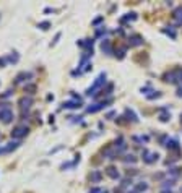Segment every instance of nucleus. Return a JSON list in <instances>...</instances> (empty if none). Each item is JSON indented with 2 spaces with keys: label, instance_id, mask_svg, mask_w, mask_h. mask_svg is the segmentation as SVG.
I'll use <instances>...</instances> for the list:
<instances>
[{
  "label": "nucleus",
  "instance_id": "1",
  "mask_svg": "<svg viewBox=\"0 0 182 193\" xmlns=\"http://www.w3.org/2000/svg\"><path fill=\"white\" fill-rule=\"evenodd\" d=\"M104 83H106V73H101V75L96 78V81L93 83V86L86 89V94H88V96H91V94L94 96V91H96V89H99Z\"/></svg>",
  "mask_w": 182,
  "mask_h": 193
},
{
  "label": "nucleus",
  "instance_id": "2",
  "mask_svg": "<svg viewBox=\"0 0 182 193\" xmlns=\"http://www.w3.org/2000/svg\"><path fill=\"white\" fill-rule=\"evenodd\" d=\"M28 132H30V128L26 127V125H18V127H15L11 130V136L13 138H23V136H26Z\"/></svg>",
  "mask_w": 182,
  "mask_h": 193
},
{
  "label": "nucleus",
  "instance_id": "3",
  "mask_svg": "<svg viewBox=\"0 0 182 193\" xmlns=\"http://www.w3.org/2000/svg\"><path fill=\"white\" fill-rule=\"evenodd\" d=\"M13 110L11 109H0V120H2L3 123H10L11 120H13Z\"/></svg>",
  "mask_w": 182,
  "mask_h": 193
},
{
  "label": "nucleus",
  "instance_id": "4",
  "mask_svg": "<svg viewBox=\"0 0 182 193\" xmlns=\"http://www.w3.org/2000/svg\"><path fill=\"white\" fill-rule=\"evenodd\" d=\"M109 102H112V99H107L106 102H99V104H93V106H89L86 110L91 112V114H94V112H98V110H101V109H104V107L109 104Z\"/></svg>",
  "mask_w": 182,
  "mask_h": 193
},
{
  "label": "nucleus",
  "instance_id": "5",
  "mask_svg": "<svg viewBox=\"0 0 182 193\" xmlns=\"http://www.w3.org/2000/svg\"><path fill=\"white\" fill-rule=\"evenodd\" d=\"M143 161L146 164H153V162H156L158 161V154L156 152H148V151H143Z\"/></svg>",
  "mask_w": 182,
  "mask_h": 193
},
{
  "label": "nucleus",
  "instance_id": "6",
  "mask_svg": "<svg viewBox=\"0 0 182 193\" xmlns=\"http://www.w3.org/2000/svg\"><path fill=\"white\" fill-rule=\"evenodd\" d=\"M18 104H20V107H21L23 110H25V109H30L31 104H33V98H26V96H25V98L20 99Z\"/></svg>",
  "mask_w": 182,
  "mask_h": 193
},
{
  "label": "nucleus",
  "instance_id": "7",
  "mask_svg": "<svg viewBox=\"0 0 182 193\" xmlns=\"http://www.w3.org/2000/svg\"><path fill=\"white\" fill-rule=\"evenodd\" d=\"M129 44L130 45H141L143 44V39H141V36H138V34H133V36L129 37Z\"/></svg>",
  "mask_w": 182,
  "mask_h": 193
},
{
  "label": "nucleus",
  "instance_id": "8",
  "mask_svg": "<svg viewBox=\"0 0 182 193\" xmlns=\"http://www.w3.org/2000/svg\"><path fill=\"white\" fill-rule=\"evenodd\" d=\"M101 49H102V52L107 54V55H111L112 54V47H111V41H107V39H104V41L101 42Z\"/></svg>",
  "mask_w": 182,
  "mask_h": 193
},
{
  "label": "nucleus",
  "instance_id": "9",
  "mask_svg": "<svg viewBox=\"0 0 182 193\" xmlns=\"http://www.w3.org/2000/svg\"><path fill=\"white\" fill-rule=\"evenodd\" d=\"M80 106H81L80 101H68V102L62 104V107H65V109H75V107H80Z\"/></svg>",
  "mask_w": 182,
  "mask_h": 193
},
{
  "label": "nucleus",
  "instance_id": "10",
  "mask_svg": "<svg viewBox=\"0 0 182 193\" xmlns=\"http://www.w3.org/2000/svg\"><path fill=\"white\" fill-rule=\"evenodd\" d=\"M106 174L109 175L111 179H114V180H117V179H119V172H117V169H116V167H107Z\"/></svg>",
  "mask_w": 182,
  "mask_h": 193
},
{
  "label": "nucleus",
  "instance_id": "11",
  "mask_svg": "<svg viewBox=\"0 0 182 193\" xmlns=\"http://www.w3.org/2000/svg\"><path fill=\"white\" fill-rule=\"evenodd\" d=\"M172 16L176 18V23H177V26H180V25H182V7H179L177 10H176Z\"/></svg>",
  "mask_w": 182,
  "mask_h": 193
},
{
  "label": "nucleus",
  "instance_id": "12",
  "mask_svg": "<svg viewBox=\"0 0 182 193\" xmlns=\"http://www.w3.org/2000/svg\"><path fill=\"white\" fill-rule=\"evenodd\" d=\"M101 177H102V175H101L99 170H94V172H91V175H89L91 182H94V183H96V182H99V180H101Z\"/></svg>",
  "mask_w": 182,
  "mask_h": 193
},
{
  "label": "nucleus",
  "instance_id": "13",
  "mask_svg": "<svg viewBox=\"0 0 182 193\" xmlns=\"http://www.w3.org/2000/svg\"><path fill=\"white\" fill-rule=\"evenodd\" d=\"M146 190H148V183H145V182H140V183L135 187V191H136V193H140V191H146Z\"/></svg>",
  "mask_w": 182,
  "mask_h": 193
},
{
  "label": "nucleus",
  "instance_id": "14",
  "mask_svg": "<svg viewBox=\"0 0 182 193\" xmlns=\"http://www.w3.org/2000/svg\"><path fill=\"white\" fill-rule=\"evenodd\" d=\"M177 145H179V143H177V140H169V141H168V143L164 145V146H168L169 149H177V148H179Z\"/></svg>",
  "mask_w": 182,
  "mask_h": 193
},
{
  "label": "nucleus",
  "instance_id": "15",
  "mask_svg": "<svg viewBox=\"0 0 182 193\" xmlns=\"http://www.w3.org/2000/svg\"><path fill=\"white\" fill-rule=\"evenodd\" d=\"M20 146V143L18 141H13V143H8V146L5 148V152H10V151H13V149H16V148Z\"/></svg>",
  "mask_w": 182,
  "mask_h": 193
},
{
  "label": "nucleus",
  "instance_id": "16",
  "mask_svg": "<svg viewBox=\"0 0 182 193\" xmlns=\"http://www.w3.org/2000/svg\"><path fill=\"white\" fill-rule=\"evenodd\" d=\"M166 79H164V81H171V83H174L176 81V78H177V73L176 71H172V73H168L166 76H164Z\"/></svg>",
  "mask_w": 182,
  "mask_h": 193
},
{
  "label": "nucleus",
  "instance_id": "17",
  "mask_svg": "<svg viewBox=\"0 0 182 193\" xmlns=\"http://www.w3.org/2000/svg\"><path fill=\"white\" fill-rule=\"evenodd\" d=\"M23 78H31V73H25V71H23V73H20V75L16 76V83H20V81H25V79H23Z\"/></svg>",
  "mask_w": 182,
  "mask_h": 193
},
{
  "label": "nucleus",
  "instance_id": "18",
  "mask_svg": "<svg viewBox=\"0 0 182 193\" xmlns=\"http://www.w3.org/2000/svg\"><path fill=\"white\" fill-rule=\"evenodd\" d=\"M125 162H132V164H135L136 162V159H135V156H127V157H125Z\"/></svg>",
  "mask_w": 182,
  "mask_h": 193
},
{
  "label": "nucleus",
  "instance_id": "19",
  "mask_svg": "<svg viewBox=\"0 0 182 193\" xmlns=\"http://www.w3.org/2000/svg\"><path fill=\"white\" fill-rule=\"evenodd\" d=\"M174 185V180H166L163 183V188H168V187H172Z\"/></svg>",
  "mask_w": 182,
  "mask_h": 193
},
{
  "label": "nucleus",
  "instance_id": "20",
  "mask_svg": "<svg viewBox=\"0 0 182 193\" xmlns=\"http://www.w3.org/2000/svg\"><path fill=\"white\" fill-rule=\"evenodd\" d=\"M34 89H36V86H34V84H28V86H25V91H30V94H33Z\"/></svg>",
  "mask_w": 182,
  "mask_h": 193
},
{
  "label": "nucleus",
  "instance_id": "21",
  "mask_svg": "<svg viewBox=\"0 0 182 193\" xmlns=\"http://www.w3.org/2000/svg\"><path fill=\"white\" fill-rule=\"evenodd\" d=\"M50 25H49V21H44V23H41V25H39V28H41V29H47Z\"/></svg>",
  "mask_w": 182,
  "mask_h": 193
},
{
  "label": "nucleus",
  "instance_id": "22",
  "mask_svg": "<svg viewBox=\"0 0 182 193\" xmlns=\"http://www.w3.org/2000/svg\"><path fill=\"white\" fill-rule=\"evenodd\" d=\"M169 172L172 174V175H179V174H180V169H171Z\"/></svg>",
  "mask_w": 182,
  "mask_h": 193
},
{
  "label": "nucleus",
  "instance_id": "23",
  "mask_svg": "<svg viewBox=\"0 0 182 193\" xmlns=\"http://www.w3.org/2000/svg\"><path fill=\"white\" fill-rule=\"evenodd\" d=\"M168 118H171V115H161V120L163 122H168Z\"/></svg>",
  "mask_w": 182,
  "mask_h": 193
},
{
  "label": "nucleus",
  "instance_id": "24",
  "mask_svg": "<svg viewBox=\"0 0 182 193\" xmlns=\"http://www.w3.org/2000/svg\"><path fill=\"white\" fill-rule=\"evenodd\" d=\"M179 81H182V71L179 73Z\"/></svg>",
  "mask_w": 182,
  "mask_h": 193
},
{
  "label": "nucleus",
  "instance_id": "25",
  "mask_svg": "<svg viewBox=\"0 0 182 193\" xmlns=\"http://www.w3.org/2000/svg\"><path fill=\"white\" fill-rule=\"evenodd\" d=\"M177 96H182V89H179V91H177Z\"/></svg>",
  "mask_w": 182,
  "mask_h": 193
},
{
  "label": "nucleus",
  "instance_id": "26",
  "mask_svg": "<svg viewBox=\"0 0 182 193\" xmlns=\"http://www.w3.org/2000/svg\"><path fill=\"white\" fill-rule=\"evenodd\" d=\"M0 152H5V148H0Z\"/></svg>",
  "mask_w": 182,
  "mask_h": 193
},
{
  "label": "nucleus",
  "instance_id": "27",
  "mask_svg": "<svg viewBox=\"0 0 182 193\" xmlns=\"http://www.w3.org/2000/svg\"><path fill=\"white\" fill-rule=\"evenodd\" d=\"M163 193H171V191H166V190H164V191H163Z\"/></svg>",
  "mask_w": 182,
  "mask_h": 193
},
{
  "label": "nucleus",
  "instance_id": "28",
  "mask_svg": "<svg viewBox=\"0 0 182 193\" xmlns=\"http://www.w3.org/2000/svg\"><path fill=\"white\" fill-rule=\"evenodd\" d=\"M180 122H182V115H180Z\"/></svg>",
  "mask_w": 182,
  "mask_h": 193
}]
</instances>
